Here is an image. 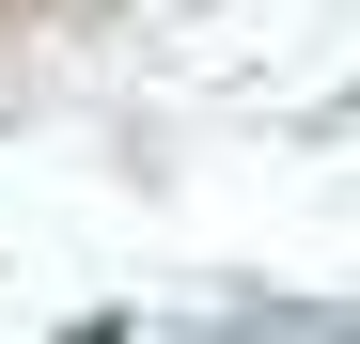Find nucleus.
Here are the masks:
<instances>
[]
</instances>
